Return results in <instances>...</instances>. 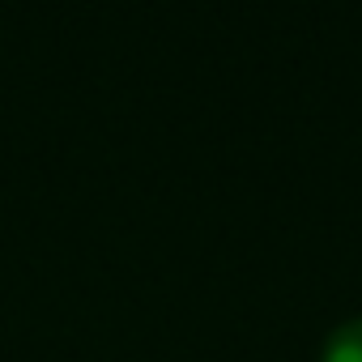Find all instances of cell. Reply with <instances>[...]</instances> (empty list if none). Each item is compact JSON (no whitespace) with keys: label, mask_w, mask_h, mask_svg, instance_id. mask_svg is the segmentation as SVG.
Here are the masks:
<instances>
[{"label":"cell","mask_w":362,"mask_h":362,"mask_svg":"<svg viewBox=\"0 0 362 362\" xmlns=\"http://www.w3.org/2000/svg\"><path fill=\"white\" fill-rule=\"evenodd\" d=\"M320 362H362V320H349L328 332Z\"/></svg>","instance_id":"1"}]
</instances>
